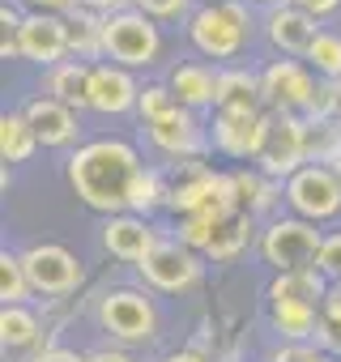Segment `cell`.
I'll return each mask as SVG.
<instances>
[{
	"mask_svg": "<svg viewBox=\"0 0 341 362\" xmlns=\"http://www.w3.org/2000/svg\"><path fill=\"white\" fill-rule=\"evenodd\" d=\"M141 153L128 141L103 136V141H86L77 145V153L69 158V188L77 192V201L94 214H128V192L132 179L141 175Z\"/></svg>",
	"mask_w": 341,
	"mask_h": 362,
	"instance_id": "1",
	"label": "cell"
},
{
	"mask_svg": "<svg viewBox=\"0 0 341 362\" xmlns=\"http://www.w3.org/2000/svg\"><path fill=\"white\" fill-rule=\"evenodd\" d=\"M188 39L201 56L209 60H235L248 39H252V13L243 0H218V5H201L188 18Z\"/></svg>",
	"mask_w": 341,
	"mask_h": 362,
	"instance_id": "2",
	"label": "cell"
},
{
	"mask_svg": "<svg viewBox=\"0 0 341 362\" xmlns=\"http://www.w3.org/2000/svg\"><path fill=\"white\" fill-rule=\"evenodd\" d=\"M103 56L120 69H149L162 56V30L154 18L124 9L103 22Z\"/></svg>",
	"mask_w": 341,
	"mask_h": 362,
	"instance_id": "3",
	"label": "cell"
},
{
	"mask_svg": "<svg viewBox=\"0 0 341 362\" xmlns=\"http://www.w3.org/2000/svg\"><path fill=\"white\" fill-rule=\"evenodd\" d=\"M320 247H324V235L316 230V222H303V218H273L260 230V256L273 273L316 269Z\"/></svg>",
	"mask_w": 341,
	"mask_h": 362,
	"instance_id": "4",
	"label": "cell"
},
{
	"mask_svg": "<svg viewBox=\"0 0 341 362\" xmlns=\"http://www.w3.org/2000/svg\"><path fill=\"white\" fill-rule=\"evenodd\" d=\"M303 166H307V119L269 111L265 141H260V153H256V170H265L269 179H290Z\"/></svg>",
	"mask_w": 341,
	"mask_h": 362,
	"instance_id": "5",
	"label": "cell"
},
{
	"mask_svg": "<svg viewBox=\"0 0 341 362\" xmlns=\"http://www.w3.org/2000/svg\"><path fill=\"white\" fill-rule=\"evenodd\" d=\"M286 205L303 222H328V218H337L341 214V179H337V170L307 162L299 175L286 179Z\"/></svg>",
	"mask_w": 341,
	"mask_h": 362,
	"instance_id": "6",
	"label": "cell"
},
{
	"mask_svg": "<svg viewBox=\"0 0 341 362\" xmlns=\"http://www.w3.org/2000/svg\"><path fill=\"white\" fill-rule=\"evenodd\" d=\"M98 324H103V332H111L115 341L141 345V341H154L158 311H154V303H149L141 290H107L103 303H98Z\"/></svg>",
	"mask_w": 341,
	"mask_h": 362,
	"instance_id": "7",
	"label": "cell"
},
{
	"mask_svg": "<svg viewBox=\"0 0 341 362\" xmlns=\"http://www.w3.org/2000/svg\"><path fill=\"white\" fill-rule=\"evenodd\" d=\"M260 86H265V107H269V111H282V115H307L320 77H316L303 60L286 56V60L265 64Z\"/></svg>",
	"mask_w": 341,
	"mask_h": 362,
	"instance_id": "8",
	"label": "cell"
},
{
	"mask_svg": "<svg viewBox=\"0 0 341 362\" xmlns=\"http://www.w3.org/2000/svg\"><path fill=\"white\" fill-rule=\"evenodd\" d=\"M22 264H26V277H30V290L35 294H47V298H64L81 286V264L69 247L60 243H35L22 252Z\"/></svg>",
	"mask_w": 341,
	"mask_h": 362,
	"instance_id": "9",
	"label": "cell"
},
{
	"mask_svg": "<svg viewBox=\"0 0 341 362\" xmlns=\"http://www.w3.org/2000/svg\"><path fill=\"white\" fill-rule=\"evenodd\" d=\"M141 277H145L154 290H162V294L192 290V286L201 281V256H197L192 247H184L180 239H175V243L162 239V243L154 247V256L141 264Z\"/></svg>",
	"mask_w": 341,
	"mask_h": 362,
	"instance_id": "10",
	"label": "cell"
},
{
	"mask_svg": "<svg viewBox=\"0 0 341 362\" xmlns=\"http://www.w3.org/2000/svg\"><path fill=\"white\" fill-rule=\"evenodd\" d=\"M265 124L269 111L252 115V111H214V149L239 162H256L260 141H265Z\"/></svg>",
	"mask_w": 341,
	"mask_h": 362,
	"instance_id": "11",
	"label": "cell"
},
{
	"mask_svg": "<svg viewBox=\"0 0 341 362\" xmlns=\"http://www.w3.org/2000/svg\"><path fill=\"white\" fill-rule=\"evenodd\" d=\"M158 243H162L158 230H154L149 218H141V214H115V218L103 222V247H107L115 260H128V264H137V269L154 256Z\"/></svg>",
	"mask_w": 341,
	"mask_h": 362,
	"instance_id": "12",
	"label": "cell"
},
{
	"mask_svg": "<svg viewBox=\"0 0 341 362\" xmlns=\"http://www.w3.org/2000/svg\"><path fill=\"white\" fill-rule=\"evenodd\" d=\"M22 60L56 69L69 60V22L56 13H26L22 22Z\"/></svg>",
	"mask_w": 341,
	"mask_h": 362,
	"instance_id": "13",
	"label": "cell"
},
{
	"mask_svg": "<svg viewBox=\"0 0 341 362\" xmlns=\"http://www.w3.org/2000/svg\"><path fill=\"white\" fill-rule=\"evenodd\" d=\"M145 132H149V141H154L158 153L175 158V162L201 158V149H205V128H201V119H197L188 107H180L175 115H166V119H158V124H145Z\"/></svg>",
	"mask_w": 341,
	"mask_h": 362,
	"instance_id": "14",
	"label": "cell"
},
{
	"mask_svg": "<svg viewBox=\"0 0 341 362\" xmlns=\"http://www.w3.org/2000/svg\"><path fill=\"white\" fill-rule=\"evenodd\" d=\"M137 98H141V86L132 81V69H120V64H94L90 73V107L98 115H124V111H137Z\"/></svg>",
	"mask_w": 341,
	"mask_h": 362,
	"instance_id": "15",
	"label": "cell"
},
{
	"mask_svg": "<svg viewBox=\"0 0 341 362\" xmlns=\"http://www.w3.org/2000/svg\"><path fill=\"white\" fill-rule=\"evenodd\" d=\"M22 115H26V124L35 128L39 145H47V149H64V145L77 141V111L64 107V103L52 98V94L30 98V103L22 107Z\"/></svg>",
	"mask_w": 341,
	"mask_h": 362,
	"instance_id": "16",
	"label": "cell"
},
{
	"mask_svg": "<svg viewBox=\"0 0 341 362\" xmlns=\"http://www.w3.org/2000/svg\"><path fill=\"white\" fill-rule=\"evenodd\" d=\"M265 35H269V43H273L282 56H307V47H311V39H316L320 30H316V18H311V13H303V9H294V5H277V9H269V18H265Z\"/></svg>",
	"mask_w": 341,
	"mask_h": 362,
	"instance_id": "17",
	"label": "cell"
},
{
	"mask_svg": "<svg viewBox=\"0 0 341 362\" xmlns=\"http://www.w3.org/2000/svg\"><path fill=\"white\" fill-rule=\"evenodd\" d=\"M218 77H222V69H214V64H201V60H184V64H175V69H170L166 86L175 90L180 107H188V111H201V107H218Z\"/></svg>",
	"mask_w": 341,
	"mask_h": 362,
	"instance_id": "18",
	"label": "cell"
},
{
	"mask_svg": "<svg viewBox=\"0 0 341 362\" xmlns=\"http://www.w3.org/2000/svg\"><path fill=\"white\" fill-rule=\"evenodd\" d=\"M214 111H269L265 107V86H260V73H248V69H222L218 77V107Z\"/></svg>",
	"mask_w": 341,
	"mask_h": 362,
	"instance_id": "19",
	"label": "cell"
},
{
	"mask_svg": "<svg viewBox=\"0 0 341 362\" xmlns=\"http://www.w3.org/2000/svg\"><path fill=\"white\" fill-rule=\"evenodd\" d=\"M231 179H235L239 209H243L248 218L269 214V209L277 205V197H286V188H277V179H269V175H265V170H256V166H235V170H231Z\"/></svg>",
	"mask_w": 341,
	"mask_h": 362,
	"instance_id": "20",
	"label": "cell"
},
{
	"mask_svg": "<svg viewBox=\"0 0 341 362\" xmlns=\"http://www.w3.org/2000/svg\"><path fill=\"white\" fill-rule=\"evenodd\" d=\"M90 73H94V64H86V60H60L56 69H47V94L52 98H60L64 107H90Z\"/></svg>",
	"mask_w": 341,
	"mask_h": 362,
	"instance_id": "21",
	"label": "cell"
},
{
	"mask_svg": "<svg viewBox=\"0 0 341 362\" xmlns=\"http://www.w3.org/2000/svg\"><path fill=\"white\" fill-rule=\"evenodd\" d=\"M328 277L320 269H299V273H273L269 281V303H324L328 294Z\"/></svg>",
	"mask_w": 341,
	"mask_h": 362,
	"instance_id": "22",
	"label": "cell"
},
{
	"mask_svg": "<svg viewBox=\"0 0 341 362\" xmlns=\"http://www.w3.org/2000/svg\"><path fill=\"white\" fill-rule=\"evenodd\" d=\"M269 324L282 341H316V328H320V307L316 303H269Z\"/></svg>",
	"mask_w": 341,
	"mask_h": 362,
	"instance_id": "23",
	"label": "cell"
},
{
	"mask_svg": "<svg viewBox=\"0 0 341 362\" xmlns=\"http://www.w3.org/2000/svg\"><path fill=\"white\" fill-rule=\"evenodd\" d=\"M64 22H69V56L73 60H86V64L98 60L103 56V22L107 18H98V13H90V9L77 5Z\"/></svg>",
	"mask_w": 341,
	"mask_h": 362,
	"instance_id": "24",
	"label": "cell"
},
{
	"mask_svg": "<svg viewBox=\"0 0 341 362\" xmlns=\"http://www.w3.org/2000/svg\"><path fill=\"white\" fill-rule=\"evenodd\" d=\"M252 218L248 214H231L218 230H214V239H209V247H205V256L214 260V264H226V260H235L248 243H252Z\"/></svg>",
	"mask_w": 341,
	"mask_h": 362,
	"instance_id": "25",
	"label": "cell"
},
{
	"mask_svg": "<svg viewBox=\"0 0 341 362\" xmlns=\"http://www.w3.org/2000/svg\"><path fill=\"white\" fill-rule=\"evenodd\" d=\"M35 149H39V136H35V128L26 124L22 111L18 115H0V158H5V166L26 162Z\"/></svg>",
	"mask_w": 341,
	"mask_h": 362,
	"instance_id": "26",
	"label": "cell"
},
{
	"mask_svg": "<svg viewBox=\"0 0 341 362\" xmlns=\"http://www.w3.org/2000/svg\"><path fill=\"white\" fill-rule=\"evenodd\" d=\"M43 324L30 307H5L0 311V341H5V349H30L39 341Z\"/></svg>",
	"mask_w": 341,
	"mask_h": 362,
	"instance_id": "27",
	"label": "cell"
},
{
	"mask_svg": "<svg viewBox=\"0 0 341 362\" xmlns=\"http://www.w3.org/2000/svg\"><path fill=\"white\" fill-rule=\"evenodd\" d=\"M158 205H166V175L158 166H141V175L132 179V192H128V214L149 218Z\"/></svg>",
	"mask_w": 341,
	"mask_h": 362,
	"instance_id": "28",
	"label": "cell"
},
{
	"mask_svg": "<svg viewBox=\"0 0 341 362\" xmlns=\"http://www.w3.org/2000/svg\"><path fill=\"white\" fill-rule=\"evenodd\" d=\"M307 69L316 73V77H324V81H337L341 77V35H333V30H320L316 39H311V47H307Z\"/></svg>",
	"mask_w": 341,
	"mask_h": 362,
	"instance_id": "29",
	"label": "cell"
},
{
	"mask_svg": "<svg viewBox=\"0 0 341 362\" xmlns=\"http://www.w3.org/2000/svg\"><path fill=\"white\" fill-rule=\"evenodd\" d=\"M341 158V115L324 124H307V162L333 166Z\"/></svg>",
	"mask_w": 341,
	"mask_h": 362,
	"instance_id": "30",
	"label": "cell"
},
{
	"mask_svg": "<svg viewBox=\"0 0 341 362\" xmlns=\"http://www.w3.org/2000/svg\"><path fill=\"white\" fill-rule=\"evenodd\" d=\"M30 294L35 290H30V277H26L22 256L0 252V298H5V307H26Z\"/></svg>",
	"mask_w": 341,
	"mask_h": 362,
	"instance_id": "31",
	"label": "cell"
},
{
	"mask_svg": "<svg viewBox=\"0 0 341 362\" xmlns=\"http://www.w3.org/2000/svg\"><path fill=\"white\" fill-rule=\"evenodd\" d=\"M175 111H180V98H175V90H170V86H162V81H154V86H141L137 115H141L145 124H158V119L175 115Z\"/></svg>",
	"mask_w": 341,
	"mask_h": 362,
	"instance_id": "32",
	"label": "cell"
},
{
	"mask_svg": "<svg viewBox=\"0 0 341 362\" xmlns=\"http://www.w3.org/2000/svg\"><path fill=\"white\" fill-rule=\"evenodd\" d=\"M132 9L154 18V22H180V18H192V0H132Z\"/></svg>",
	"mask_w": 341,
	"mask_h": 362,
	"instance_id": "33",
	"label": "cell"
},
{
	"mask_svg": "<svg viewBox=\"0 0 341 362\" xmlns=\"http://www.w3.org/2000/svg\"><path fill=\"white\" fill-rule=\"evenodd\" d=\"M22 13L18 9H0V52H5V60H18L22 56Z\"/></svg>",
	"mask_w": 341,
	"mask_h": 362,
	"instance_id": "34",
	"label": "cell"
},
{
	"mask_svg": "<svg viewBox=\"0 0 341 362\" xmlns=\"http://www.w3.org/2000/svg\"><path fill=\"white\" fill-rule=\"evenodd\" d=\"M316 269H320L328 281H341V230L324 235V247H320V260H316Z\"/></svg>",
	"mask_w": 341,
	"mask_h": 362,
	"instance_id": "35",
	"label": "cell"
},
{
	"mask_svg": "<svg viewBox=\"0 0 341 362\" xmlns=\"http://www.w3.org/2000/svg\"><path fill=\"white\" fill-rule=\"evenodd\" d=\"M269 362H320V349L307 341V345H299V341H282L273 354H269Z\"/></svg>",
	"mask_w": 341,
	"mask_h": 362,
	"instance_id": "36",
	"label": "cell"
},
{
	"mask_svg": "<svg viewBox=\"0 0 341 362\" xmlns=\"http://www.w3.org/2000/svg\"><path fill=\"white\" fill-rule=\"evenodd\" d=\"M320 354H328V358H341V328L337 324H328V320H320V328H316V341H311Z\"/></svg>",
	"mask_w": 341,
	"mask_h": 362,
	"instance_id": "37",
	"label": "cell"
},
{
	"mask_svg": "<svg viewBox=\"0 0 341 362\" xmlns=\"http://www.w3.org/2000/svg\"><path fill=\"white\" fill-rule=\"evenodd\" d=\"M320 320H328V324L341 328V281L328 286V294H324V303H320Z\"/></svg>",
	"mask_w": 341,
	"mask_h": 362,
	"instance_id": "38",
	"label": "cell"
},
{
	"mask_svg": "<svg viewBox=\"0 0 341 362\" xmlns=\"http://www.w3.org/2000/svg\"><path fill=\"white\" fill-rule=\"evenodd\" d=\"M30 5V13H56V18H69L77 9V0H22Z\"/></svg>",
	"mask_w": 341,
	"mask_h": 362,
	"instance_id": "39",
	"label": "cell"
},
{
	"mask_svg": "<svg viewBox=\"0 0 341 362\" xmlns=\"http://www.w3.org/2000/svg\"><path fill=\"white\" fill-rule=\"evenodd\" d=\"M286 5H294V9H303L311 18H328V13L341 9V0H286Z\"/></svg>",
	"mask_w": 341,
	"mask_h": 362,
	"instance_id": "40",
	"label": "cell"
},
{
	"mask_svg": "<svg viewBox=\"0 0 341 362\" xmlns=\"http://www.w3.org/2000/svg\"><path fill=\"white\" fill-rule=\"evenodd\" d=\"M81 9H90V13H98V18H111V13H124V9H132V0H77Z\"/></svg>",
	"mask_w": 341,
	"mask_h": 362,
	"instance_id": "41",
	"label": "cell"
},
{
	"mask_svg": "<svg viewBox=\"0 0 341 362\" xmlns=\"http://www.w3.org/2000/svg\"><path fill=\"white\" fill-rule=\"evenodd\" d=\"M35 362H86V358H81L77 349H60V345H56V349H43Z\"/></svg>",
	"mask_w": 341,
	"mask_h": 362,
	"instance_id": "42",
	"label": "cell"
},
{
	"mask_svg": "<svg viewBox=\"0 0 341 362\" xmlns=\"http://www.w3.org/2000/svg\"><path fill=\"white\" fill-rule=\"evenodd\" d=\"M86 362H132L124 349H94V354H86Z\"/></svg>",
	"mask_w": 341,
	"mask_h": 362,
	"instance_id": "43",
	"label": "cell"
},
{
	"mask_svg": "<svg viewBox=\"0 0 341 362\" xmlns=\"http://www.w3.org/2000/svg\"><path fill=\"white\" fill-rule=\"evenodd\" d=\"M162 362H209L205 354H197V349H180V354H166Z\"/></svg>",
	"mask_w": 341,
	"mask_h": 362,
	"instance_id": "44",
	"label": "cell"
},
{
	"mask_svg": "<svg viewBox=\"0 0 341 362\" xmlns=\"http://www.w3.org/2000/svg\"><path fill=\"white\" fill-rule=\"evenodd\" d=\"M248 5H269V9H277V5H286V0H248Z\"/></svg>",
	"mask_w": 341,
	"mask_h": 362,
	"instance_id": "45",
	"label": "cell"
},
{
	"mask_svg": "<svg viewBox=\"0 0 341 362\" xmlns=\"http://www.w3.org/2000/svg\"><path fill=\"white\" fill-rule=\"evenodd\" d=\"M333 170H337V179H341V158H337V162H333Z\"/></svg>",
	"mask_w": 341,
	"mask_h": 362,
	"instance_id": "46",
	"label": "cell"
},
{
	"mask_svg": "<svg viewBox=\"0 0 341 362\" xmlns=\"http://www.w3.org/2000/svg\"><path fill=\"white\" fill-rule=\"evenodd\" d=\"M320 362H341V358H328V354H320Z\"/></svg>",
	"mask_w": 341,
	"mask_h": 362,
	"instance_id": "47",
	"label": "cell"
},
{
	"mask_svg": "<svg viewBox=\"0 0 341 362\" xmlns=\"http://www.w3.org/2000/svg\"><path fill=\"white\" fill-rule=\"evenodd\" d=\"M337 94H341V77H337Z\"/></svg>",
	"mask_w": 341,
	"mask_h": 362,
	"instance_id": "48",
	"label": "cell"
},
{
	"mask_svg": "<svg viewBox=\"0 0 341 362\" xmlns=\"http://www.w3.org/2000/svg\"><path fill=\"white\" fill-rule=\"evenodd\" d=\"M205 5H218V0H205Z\"/></svg>",
	"mask_w": 341,
	"mask_h": 362,
	"instance_id": "49",
	"label": "cell"
}]
</instances>
